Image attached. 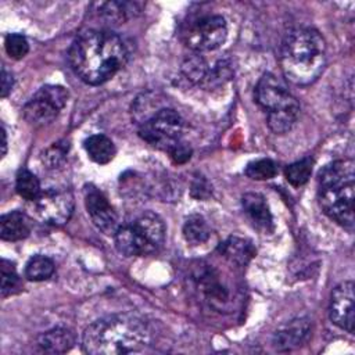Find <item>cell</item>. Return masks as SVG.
Wrapping results in <instances>:
<instances>
[{
	"label": "cell",
	"instance_id": "13",
	"mask_svg": "<svg viewBox=\"0 0 355 355\" xmlns=\"http://www.w3.org/2000/svg\"><path fill=\"white\" fill-rule=\"evenodd\" d=\"M311 331L306 318H297L280 326L273 336V345L279 351H290L301 345Z\"/></svg>",
	"mask_w": 355,
	"mask_h": 355
},
{
	"label": "cell",
	"instance_id": "19",
	"mask_svg": "<svg viewBox=\"0 0 355 355\" xmlns=\"http://www.w3.org/2000/svg\"><path fill=\"white\" fill-rule=\"evenodd\" d=\"M211 230L205 219L200 215H191L183 225V236L191 245H198L209 239Z\"/></svg>",
	"mask_w": 355,
	"mask_h": 355
},
{
	"label": "cell",
	"instance_id": "7",
	"mask_svg": "<svg viewBox=\"0 0 355 355\" xmlns=\"http://www.w3.org/2000/svg\"><path fill=\"white\" fill-rule=\"evenodd\" d=\"M183 119L173 108L161 107L139 126V135L148 144L168 151L182 140Z\"/></svg>",
	"mask_w": 355,
	"mask_h": 355
},
{
	"label": "cell",
	"instance_id": "31",
	"mask_svg": "<svg viewBox=\"0 0 355 355\" xmlns=\"http://www.w3.org/2000/svg\"><path fill=\"white\" fill-rule=\"evenodd\" d=\"M1 137H3V143H1V147H3V150H1V155H4V154H6V151H7V135H6V129H4V126L1 128Z\"/></svg>",
	"mask_w": 355,
	"mask_h": 355
},
{
	"label": "cell",
	"instance_id": "28",
	"mask_svg": "<svg viewBox=\"0 0 355 355\" xmlns=\"http://www.w3.org/2000/svg\"><path fill=\"white\" fill-rule=\"evenodd\" d=\"M191 153H193L191 147L187 143L182 141V140L175 143L168 150V154H169V157L172 158V161L175 164H184V162H187L190 159V157H191Z\"/></svg>",
	"mask_w": 355,
	"mask_h": 355
},
{
	"label": "cell",
	"instance_id": "26",
	"mask_svg": "<svg viewBox=\"0 0 355 355\" xmlns=\"http://www.w3.org/2000/svg\"><path fill=\"white\" fill-rule=\"evenodd\" d=\"M4 47H6L7 54L14 60L24 58L29 51V44H28L26 37L19 33L7 35L6 40H4Z\"/></svg>",
	"mask_w": 355,
	"mask_h": 355
},
{
	"label": "cell",
	"instance_id": "6",
	"mask_svg": "<svg viewBox=\"0 0 355 355\" xmlns=\"http://www.w3.org/2000/svg\"><path fill=\"white\" fill-rule=\"evenodd\" d=\"M166 227L159 215L146 211L132 223L119 226L114 234L115 247L123 257H143L157 252L165 241Z\"/></svg>",
	"mask_w": 355,
	"mask_h": 355
},
{
	"label": "cell",
	"instance_id": "5",
	"mask_svg": "<svg viewBox=\"0 0 355 355\" xmlns=\"http://www.w3.org/2000/svg\"><path fill=\"white\" fill-rule=\"evenodd\" d=\"M257 103L268 111V126L275 133L288 132L297 122L300 103L284 82L273 73H265L255 87Z\"/></svg>",
	"mask_w": 355,
	"mask_h": 355
},
{
	"label": "cell",
	"instance_id": "14",
	"mask_svg": "<svg viewBox=\"0 0 355 355\" xmlns=\"http://www.w3.org/2000/svg\"><path fill=\"white\" fill-rule=\"evenodd\" d=\"M241 205L252 225L263 233L273 229V219L265 197L259 193H245L241 197Z\"/></svg>",
	"mask_w": 355,
	"mask_h": 355
},
{
	"label": "cell",
	"instance_id": "8",
	"mask_svg": "<svg viewBox=\"0 0 355 355\" xmlns=\"http://www.w3.org/2000/svg\"><path fill=\"white\" fill-rule=\"evenodd\" d=\"M68 92L60 85H46L40 87L24 105V118L35 126H43L55 119L65 107Z\"/></svg>",
	"mask_w": 355,
	"mask_h": 355
},
{
	"label": "cell",
	"instance_id": "3",
	"mask_svg": "<svg viewBox=\"0 0 355 355\" xmlns=\"http://www.w3.org/2000/svg\"><path fill=\"white\" fill-rule=\"evenodd\" d=\"M280 65L291 83L300 86L313 83L326 65L324 39L312 28L290 32L282 44Z\"/></svg>",
	"mask_w": 355,
	"mask_h": 355
},
{
	"label": "cell",
	"instance_id": "29",
	"mask_svg": "<svg viewBox=\"0 0 355 355\" xmlns=\"http://www.w3.org/2000/svg\"><path fill=\"white\" fill-rule=\"evenodd\" d=\"M212 187L208 180L202 176H197L191 183V196L198 200H205L211 196Z\"/></svg>",
	"mask_w": 355,
	"mask_h": 355
},
{
	"label": "cell",
	"instance_id": "27",
	"mask_svg": "<svg viewBox=\"0 0 355 355\" xmlns=\"http://www.w3.org/2000/svg\"><path fill=\"white\" fill-rule=\"evenodd\" d=\"M67 150H68V146L65 147V146H61V143H57V144L54 143L50 148H47L44 151L43 162L46 165H49V168L58 166L64 161V158L67 155Z\"/></svg>",
	"mask_w": 355,
	"mask_h": 355
},
{
	"label": "cell",
	"instance_id": "22",
	"mask_svg": "<svg viewBox=\"0 0 355 355\" xmlns=\"http://www.w3.org/2000/svg\"><path fill=\"white\" fill-rule=\"evenodd\" d=\"M182 71L194 83H207L209 76L208 64L201 55H191L182 64Z\"/></svg>",
	"mask_w": 355,
	"mask_h": 355
},
{
	"label": "cell",
	"instance_id": "30",
	"mask_svg": "<svg viewBox=\"0 0 355 355\" xmlns=\"http://www.w3.org/2000/svg\"><path fill=\"white\" fill-rule=\"evenodd\" d=\"M12 86H14V76L10 71L6 69V67L1 68V97H7L11 90H12Z\"/></svg>",
	"mask_w": 355,
	"mask_h": 355
},
{
	"label": "cell",
	"instance_id": "21",
	"mask_svg": "<svg viewBox=\"0 0 355 355\" xmlns=\"http://www.w3.org/2000/svg\"><path fill=\"white\" fill-rule=\"evenodd\" d=\"M15 189H17V193L28 201H35L42 193L39 179L36 178V175H33L28 169H22L18 172L17 180H15Z\"/></svg>",
	"mask_w": 355,
	"mask_h": 355
},
{
	"label": "cell",
	"instance_id": "17",
	"mask_svg": "<svg viewBox=\"0 0 355 355\" xmlns=\"http://www.w3.org/2000/svg\"><path fill=\"white\" fill-rule=\"evenodd\" d=\"M85 150L92 161L97 164H108L115 155V146L111 139L104 135H92L85 140Z\"/></svg>",
	"mask_w": 355,
	"mask_h": 355
},
{
	"label": "cell",
	"instance_id": "12",
	"mask_svg": "<svg viewBox=\"0 0 355 355\" xmlns=\"http://www.w3.org/2000/svg\"><path fill=\"white\" fill-rule=\"evenodd\" d=\"M85 204L94 226L104 234H115L118 230V215L103 193L96 189L86 191Z\"/></svg>",
	"mask_w": 355,
	"mask_h": 355
},
{
	"label": "cell",
	"instance_id": "24",
	"mask_svg": "<svg viewBox=\"0 0 355 355\" xmlns=\"http://www.w3.org/2000/svg\"><path fill=\"white\" fill-rule=\"evenodd\" d=\"M244 172L252 180H268L276 176L277 165L269 158H261L250 162Z\"/></svg>",
	"mask_w": 355,
	"mask_h": 355
},
{
	"label": "cell",
	"instance_id": "11",
	"mask_svg": "<svg viewBox=\"0 0 355 355\" xmlns=\"http://www.w3.org/2000/svg\"><path fill=\"white\" fill-rule=\"evenodd\" d=\"M329 315L331 322L340 329L354 333L355 309H354V282L340 283L331 293Z\"/></svg>",
	"mask_w": 355,
	"mask_h": 355
},
{
	"label": "cell",
	"instance_id": "10",
	"mask_svg": "<svg viewBox=\"0 0 355 355\" xmlns=\"http://www.w3.org/2000/svg\"><path fill=\"white\" fill-rule=\"evenodd\" d=\"M36 215L51 225H64L73 212V197L68 190L49 189L33 201Z\"/></svg>",
	"mask_w": 355,
	"mask_h": 355
},
{
	"label": "cell",
	"instance_id": "23",
	"mask_svg": "<svg viewBox=\"0 0 355 355\" xmlns=\"http://www.w3.org/2000/svg\"><path fill=\"white\" fill-rule=\"evenodd\" d=\"M312 165H313L312 158H302L300 161L290 164L284 171L287 182L295 187L305 184L311 178Z\"/></svg>",
	"mask_w": 355,
	"mask_h": 355
},
{
	"label": "cell",
	"instance_id": "2",
	"mask_svg": "<svg viewBox=\"0 0 355 355\" xmlns=\"http://www.w3.org/2000/svg\"><path fill=\"white\" fill-rule=\"evenodd\" d=\"M150 329L136 315L115 313L93 322L83 333V351L92 355H122L143 349Z\"/></svg>",
	"mask_w": 355,
	"mask_h": 355
},
{
	"label": "cell",
	"instance_id": "9",
	"mask_svg": "<svg viewBox=\"0 0 355 355\" xmlns=\"http://www.w3.org/2000/svg\"><path fill=\"white\" fill-rule=\"evenodd\" d=\"M227 25L220 15H205L194 21L184 33L186 44L194 51H211L226 40Z\"/></svg>",
	"mask_w": 355,
	"mask_h": 355
},
{
	"label": "cell",
	"instance_id": "15",
	"mask_svg": "<svg viewBox=\"0 0 355 355\" xmlns=\"http://www.w3.org/2000/svg\"><path fill=\"white\" fill-rule=\"evenodd\" d=\"M37 348L46 354H64L75 344V337L71 330L55 327L42 333L36 340Z\"/></svg>",
	"mask_w": 355,
	"mask_h": 355
},
{
	"label": "cell",
	"instance_id": "4",
	"mask_svg": "<svg viewBox=\"0 0 355 355\" xmlns=\"http://www.w3.org/2000/svg\"><path fill=\"white\" fill-rule=\"evenodd\" d=\"M355 164L337 159L322 168L318 178V198L323 212L340 226L354 230Z\"/></svg>",
	"mask_w": 355,
	"mask_h": 355
},
{
	"label": "cell",
	"instance_id": "25",
	"mask_svg": "<svg viewBox=\"0 0 355 355\" xmlns=\"http://www.w3.org/2000/svg\"><path fill=\"white\" fill-rule=\"evenodd\" d=\"M22 288V282L15 272V268L7 259L1 261V297L12 295L19 293Z\"/></svg>",
	"mask_w": 355,
	"mask_h": 355
},
{
	"label": "cell",
	"instance_id": "18",
	"mask_svg": "<svg viewBox=\"0 0 355 355\" xmlns=\"http://www.w3.org/2000/svg\"><path fill=\"white\" fill-rule=\"evenodd\" d=\"M219 250L222 255L239 265H245L255 255V250L251 243L237 237H230L226 240Z\"/></svg>",
	"mask_w": 355,
	"mask_h": 355
},
{
	"label": "cell",
	"instance_id": "20",
	"mask_svg": "<svg viewBox=\"0 0 355 355\" xmlns=\"http://www.w3.org/2000/svg\"><path fill=\"white\" fill-rule=\"evenodd\" d=\"M54 273V262L44 255L32 257L25 266V276L33 282L47 280Z\"/></svg>",
	"mask_w": 355,
	"mask_h": 355
},
{
	"label": "cell",
	"instance_id": "1",
	"mask_svg": "<svg viewBox=\"0 0 355 355\" xmlns=\"http://www.w3.org/2000/svg\"><path fill=\"white\" fill-rule=\"evenodd\" d=\"M126 61V46L110 31L87 29L78 35L69 49L72 69L89 85L107 82L125 67Z\"/></svg>",
	"mask_w": 355,
	"mask_h": 355
},
{
	"label": "cell",
	"instance_id": "16",
	"mask_svg": "<svg viewBox=\"0 0 355 355\" xmlns=\"http://www.w3.org/2000/svg\"><path fill=\"white\" fill-rule=\"evenodd\" d=\"M31 233V223L25 214L11 211L0 218V237L7 241H18L28 237Z\"/></svg>",
	"mask_w": 355,
	"mask_h": 355
}]
</instances>
